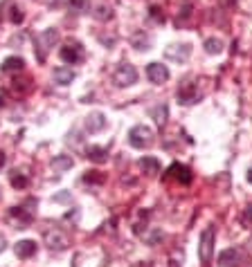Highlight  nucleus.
I'll return each instance as SVG.
<instances>
[{"instance_id":"nucleus-15","label":"nucleus","mask_w":252,"mask_h":267,"mask_svg":"<svg viewBox=\"0 0 252 267\" xmlns=\"http://www.w3.org/2000/svg\"><path fill=\"white\" fill-rule=\"evenodd\" d=\"M169 173L176 178L178 182H182V184H189L192 182V171L187 169V166H182V164H171V169H169Z\"/></svg>"},{"instance_id":"nucleus-14","label":"nucleus","mask_w":252,"mask_h":267,"mask_svg":"<svg viewBox=\"0 0 252 267\" xmlns=\"http://www.w3.org/2000/svg\"><path fill=\"white\" fill-rule=\"evenodd\" d=\"M86 155H88V160H93L97 164L108 162V148H104V146H88Z\"/></svg>"},{"instance_id":"nucleus-25","label":"nucleus","mask_w":252,"mask_h":267,"mask_svg":"<svg viewBox=\"0 0 252 267\" xmlns=\"http://www.w3.org/2000/svg\"><path fill=\"white\" fill-rule=\"evenodd\" d=\"M111 16H113V9L108 5H99L97 7V12H95V18H97V20H108Z\"/></svg>"},{"instance_id":"nucleus-33","label":"nucleus","mask_w":252,"mask_h":267,"mask_svg":"<svg viewBox=\"0 0 252 267\" xmlns=\"http://www.w3.org/2000/svg\"><path fill=\"white\" fill-rule=\"evenodd\" d=\"M246 220H252V207H248V211H246Z\"/></svg>"},{"instance_id":"nucleus-11","label":"nucleus","mask_w":252,"mask_h":267,"mask_svg":"<svg viewBox=\"0 0 252 267\" xmlns=\"http://www.w3.org/2000/svg\"><path fill=\"white\" fill-rule=\"evenodd\" d=\"M9 215H12V220L18 225V229H25V227L32 222V214L25 209V207H14Z\"/></svg>"},{"instance_id":"nucleus-27","label":"nucleus","mask_w":252,"mask_h":267,"mask_svg":"<svg viewBox=\"0 0 252 267\" xmlns=\"http://www.w3.org/2000/svg\"><path fill=\"white\" fill-rule=\"evenodd\" d=\"M9 18H12V23H14V25L23 23V12H20L18 7H12V14H9Z\"/></svg>"},{"instance_id":"nucleus-7","label":"nucleus","mask_w":252,"mask_h":267,"mask_svg":"<svg viewBox=\"0 0 252 267\" xmlns=\"http://www.w3.org/2000/svg\"><path fill=\"white\" fill-rule=\"evenodd\" d=\"M164 56L169 58V61H187L189 56H192V45H187V43H182V45H169L167 50H164Z\"/></svg>"},{"instance_id":"nucleus-2","label":"nucleus","mask_w":252,"mask_h":267,"mask_svg":"<svg viewBox=\"0 0 252 267\" xmlns=\"http://www.w3.org/2000/svg\"><path fill=\"white\" fill-rule=\"evenodd\" d=\"M153 142V130L149 126H135L131 128L129 133V144L133 146V148H147V146H151Z\"/></svg>"},{"instance_id":"nucleus-5","label":"nucleus","mask_w":252,"mask_h":267,"mask_svg":"<svg viewBox=\"0 0 252 267\" xmlns=\"http://www.w3.org/2000/svg\"><path fill=\"white\" fill-rule=\"evenodd\" d=\"M212 249H214V227H207L205 231L200 233V245H198V256L203 263H210Z\"/></svg>"},{"instance_id":"nucleus-18","label":"nucleus","mask_w":252,"mask_h":267,"mask_svg":"<svg viewBox=\"0 0 252 267\" xmlns=\"http://www.w3.org/2000/svg\"><path fill=\"white\" fill-rule=\"evenodd\" d=\"M140 169L144 171V173H149V175H155L160 171V162L155 160V157H142V160H140Z\"/></svg>"},{"instance_id":"nucleus-3","label":"nucleus","mask_w":252,"mask_h":267,"mask_svg":"<svg viewBox=\"0 0 252 267\" xmlns=\"http://www.w3.org/2000/svg\"><path fill=\"white\" fill-rule=\"evenodd\" d=\"M59 56H61V61H65V63H70V65H75V63H81L83 61V47H81V43H65L63 47H61V52H59Z\"/></svg>"},{"instance_id":"nucleus-9","label":"nucleus","mask_w":252,"mask_h":267,"mask_svg":"<svg viewBox=\"0 0 252 267\" xmlns=\"http://www.w3.org/2000/svg\"><path fill=\"white\" fill-rule=\"evenodd\" d=\"M196 99H198V90H196L194 83L187 81L178 88V101H180V104H194Z\"/></svg>"},{"instance_id":"nucleus-28","label":"nucleus","mask_w":252,"mask_h":267,"mask_svg":"<svg viewBox=\"0 0 252 267\" xmlns=\"http://www.w3.org/2000/svg\"><path fill=\"white\" fill-rule=\"evenodd\" d=\"M151 18L155 20V23H164V14L160 12L158 7H151Z\"/></svg>"},{"instance_id":"nucleus-34","label":"nucleus","mask_w":252,"mask_h":267,"mask_svg":"<svg viewBox=\"0 0 252 267\" xmlns=\"http://www.w3.org/2000/svg\"><path fill=\"white\" fill-rule=\"evenodd\" d=\"M248 180H250V182H252V169H250V171H248Z\"/></svg>"},{"instance_id":"nucleus-1","label":"nucleus","mask_w":252,"mask_h":267,"mask_svg":"<svg viewBox=\"0 0 252 267\" xmlns=\"http://www.w3.org/2000/svg\"><path fill=\"white\" fill-rule=\"evenodd\" d=\"M57 38H59V32L57 29H45V32H41V34L36 36V56H39V61H45L47 52L54 47V43H57Z\"/></svg>"},{"instance_id":"nucleus-16","label":"nucleus","mask_w":252,"mask_h":267,"mask_svg":"<svg viewBox=\"0 0 252 267\" xmlns=\"http://www.w3.org/2000/svg\"><path fill=\"white\" fill-rule=\"evenodd\" d=\"M25 68V61L20 56H9L5 58V63L0 65V70L5 72V74H12V72H20Z\"/></svg>"},{"instance_id":"nucleus-4","label":"nucleus","mask_w":252,"mask_h":267,"mask_svg":"<svg viewBox=\"0 0 252 267\" xmlns=\"http://www.w3.org/2000/svg\"><path fill=\"white\" fill-rule=\"evenodd\" d=\"M115 83H117L119 88H126V86H133L135 81H137V70H135V65H131V63H122L115 70Z\"/></svg>"},{"instance_id":"nucleus-13","label":"nucleus","mask_w":252,"mask_h":267,"mask_svg":"<svg viewBox=\"0 0 252 267\" xmlns=\"http://www.w3.org/2000/svg\"><path fill=\"white\" fill-rule=\"evenodd\" d=\"M75 76H77L75 70H70V68H63V65L54 70V81L59 83V86H70V83L75 81Z\"/></svg>"},{"instance_id":"nucleus-19","label":"nucleus","mask_w":252,"mask_h":267,"mask_svg":"<svg viewBox=\"0 0 252 267\" xmlns=\"http://www.w3.org/2000/svg\"><path fill=\"white\" fill-rule=\"evenodd\" d=\"M236 261H239V254L234 249H225L218 256V265L221 267H232V265H236Z\"/></svg>"},{"instance_id":"nucleus-20","label":"nucleus","mask_w":252,"mask_h":267,"mask_svg":"<svg viewBox=\"0 0 252 267\" xmlns=\"http://www.w3.org/2000/svg\"><path fill=\"white\" fill-rule=\"evenodd\" d=\"M68 9L72 14H86L90 12V0H68Z\"/></svg>"},{"instance_id":"nucleus-24","label":"nucleus","mask_w":252,"mask_h":267,"mask_svg":"<svg viewBox=\"0 0 252 267\" xmlns=\"http://www.w3.org/2000/svg\"><path fill=\"white\" fill-rule=\"evenodd\" d=\"M151 115H153V119H155V124L162 126V124L167 122V106H155L151 110Z\"/></svg>"},{"instance_id":"nucleus-29","label":"nucleus","mask_w":252,"mask_h":267,"mask_svg":"<svg viewBox=\"0 0 252 267\" xmlns=\"http://www.w3.org/2000/svg\"><path fill=\"white\" fill-rule=\"evenodd\" d=\"M189 14H192V2H185L182 5V18H187Z\"/></svg>"},{"instance_id":"nucleus-35","label":"nucleus","mask_w":252,"mask_h":267,"mask_svg":"<svg viewBox=\"0 0 252 267\" xmlns=\"http://www.w3.org/2000/svg\"><path fill=\"white\" fill-rule=\"evenodd\" d=\"M171 267H178V263H176V261H171Z\"/></svg>"},{"instance_id":"nucleus-30","label":"nucleus","mask_w":252,"mask_h":267,"mask_svg":"<svg viewBox=\"0 0 252 267\" xmlns=\"http://www.w3.org/2000/svg\"><path fill=\"white\" fill-rule=\"evenodd\" d=\"M5 104H7V92L0 90V108H5Z\"/></svg>"},{"instance_id":"nucleus-32","label":"nucleus","mask_w":252,"mask_h":267,"mask_svg":"<svg viewBox=\"0 0 252 267\" xmlns=\"http://www.w3.org/2000/svg\"><path fill=\"white\" fill-rule=\"evenodd\" d=\"M5 247H7V240H5V236H0V251L5 249Z\"/></svg>"},{"instance_id":"nucleus-26","label":"nucleus","mask_w":252,"mask_h":267,"mask_svg":"<svg viewBox=\"0 0 252 267\" xmlns=\"http://www.w3.org/2000/svg\"><path fill=\"white\" fill-rule=\"evenodd\" d=\"M133 45L137 47V50H149V45H151V38H149V36H142V34H135Z\"/></svg>"},{"instance_id":"nucleus-17","label":"nucleus","mask_w":252,"mask_h":267,"mask_svg":"<svg viewBox=\"0 0 252 267\" xmlns=\"http://www.w3.org/2000/svg\"><path fill=\"white\" fill-rule=\"evenodd\" d=\"M72 164H75V160L70 155H57L52 160V171L54 173H65L68 169H72Z\"/></svg>"},{"instance_id":"nucleus-6","label":"nucleus","mask_w":252,"mask_h":267,"mask_svg":"<svg viewBox=\"0 0 252 267\" xmlns=\"http://www.w3.org/2000/svg\"><path fill=\"white\" fill-rule=\"evenodd\" d=\"M147 76H149V81H151V83L162 86V83L169 79V70H167V65H162V63H149Z\"/></svg>"},{"instance_id":"nucleus-31","label":"nucleus","mask_w":252,"mask_h":267,"mask_svg":"<svg viewBox=\"0 0 252 267\" xmlns=\"http://www.w3.org/2000/svg\"><path fill=\"white\" fill-rule=\"evenodd\" d=\"M5 164H7V155L0 151V169H5Z\"/></svg>"},{"instance_id":"nucleus-23","label":"nucleus","mask_w":252,"mask_h":267,"mask_svg":"<svg viewBox=\"0 0 252 267\" xmlns=\"http://www.w3.org/2000/svg\"><path fill=\"white\" fill-rule=\"evenodd\" d=\"M106 178H104V173H99V171H88V173L83 175V182L86 184H101Z\"/></svg>"},{"instance_id":"nucleus-10","label":"nucleus","mask_w":252,"mask_h":267,"mask_svg":"<svg viewBox=\"0 0 252 267\" xmlns=\"http://www.w3.org/2000/svg\"><path fill=\"white\" fill-rule=\"evenodd\" d=\"M104 128H106V117L101 115V112H90V115L86 117V130H88V133H99Z\"/></svg>"},{"instance_id":"nucleus-22","label":"nucleus","mask_w":252,"mask_h":267,"mask_svg":"<svg viewBox=\"0 0 252 267\" xmlns=\"http://www.w3.org/2000/svg\"><path fill=\"white\" fill-rule=\"evenodd\" d=\"M205 52L207 54H221L223 52V41H218V38H207L205 41Z\"/></svg>"},{"instance_id":"nucleus-8","label":"nucleus","mask_w":252,"mask_h":267,"mask_svg":"<svg viewBox=\"0 0 252 267\" xmlns=\"http://www.w3.org/2000/svg\"><path fill=\"white\" fill-rule=\"evenodd\" d=\"M45 243L50 249H65L68 247V236H65L63 231H59V229H54V231H45Z\"/></svg>"},{"instance_id":"nucleus-12","label":"nucleus","mask_w":252,"mask_h":267,"mask_svg":"<svg viewBox=\"0 0 252 267\" xmlns=\"http://www.w3.org/2000/svg\"><path fill=\"white\" fill-rule=\"evenodd\" d=\"M14 251H16L18 258H30L36 254V243L34 240H20V243H16Z\"/></svg>"},{"instance_id":"nucleus-21","label":"nucleus","mask_w":252,"mask_h":267,"mask_svg":"<svg viewBox=\"0 0 252 267\" xmlns=\"http://www.w3.org/2000/svg\"><path fill=\"white\" fill-rule=\"evenodd\" d=\"M27 184H30V178L23 173H18V171H14L12 173V186L14 189H27Z\"/></svg>"}]
</instances>
